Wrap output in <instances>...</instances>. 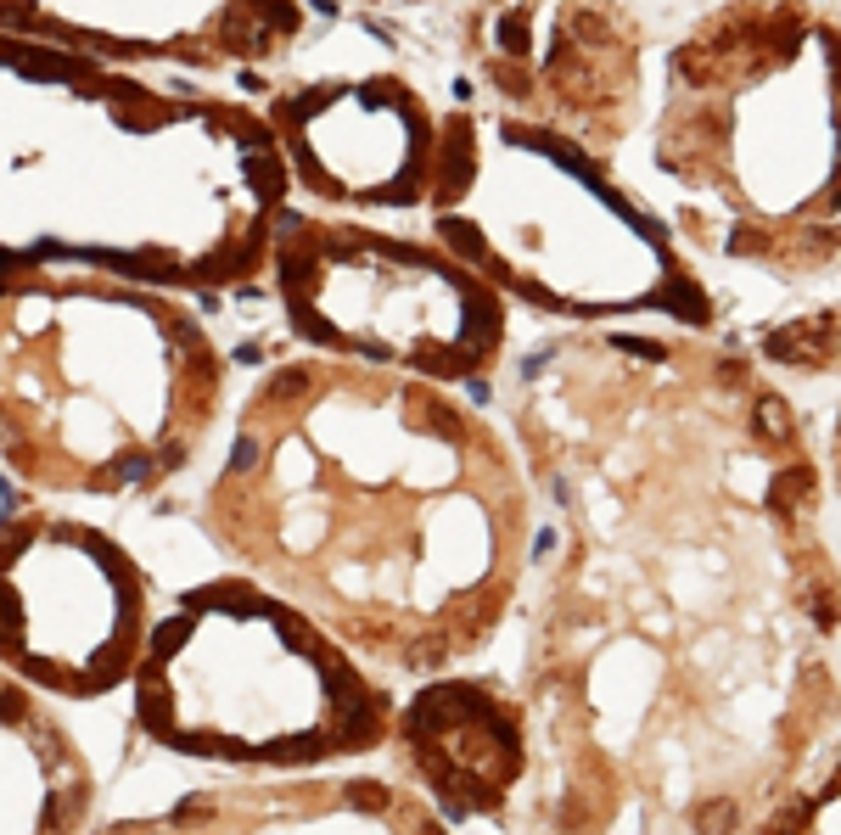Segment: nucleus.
<instances>
[{"label":"nucleus","instance_id":"1","mask_svg":"<svg viewBox=\"0 0 841 835\" xmlns=\"http://www.w3.org/2000/svg\"><path fill=\"white\" fill-rule=\"evenodd\" d=\"M483 443L421 382L292 359L247 387L202 533L337 645L432 673L488 628Z\"/></svg>","mask_w":841,"mask_h":835},{"label":"nucleus","instance_id":"2","mask_svg":"<svg viewBox=\"0 0 841 835\" xmlns=\"http://www.w3.org/2000/svg\"><path fill=\"white\" fill-rule=\"evenodd\" d=\"M286 157L258 107L0 34V275L225 292L270 264Z\"/></svg>","mask_w":841,"mask_h":835},{"label":"nucleus","instance_id":"3","mask_svg":"<svg viewBox=\"0 0 841 835\" xmlns=\"http://www.w3.org/2000/svg\"><path fill=\"white\" fill-rule=\"evenodd\" d=\"M225 354L174 292L85 269L0 275V466L57 499L169 488L214 438Z\"/></svg>","mask_w":841,"mask_h":835},{"label":"nucleus","instance_id":"4","mask_svg":"<svg viewBox=\"0 0 841 835\" xmlns=\"http://www.w3.org/2000/svg\"><path fill=\"white\" fill-rule=\"evenodd\" d=\"M129 723L186 763L298 774L382 746L393 701L292 600L258 578H208L152 623Z\"/></svg>","mask_w":841,"mask_h":835},{"label":"nucleus","instance_id":"5","mask_svg":"<svg viewBox=\"0 0 841 835\" xmlns=\"http://www.w3.org/2000/svg\"><path fill=\"white\" fill-rule=\"evenodd\" d=\"M270 269L292 331L320 354L421 376H471L488 359V303L415 241L343 219H281Z\"/></svg>","mask_w":841,"mask_h":835},{"label":"nucleus","instance_id":"6","mask_svg":"<svg viewBox=\"0 0 841 835\" xmlns=\"http://www.w3.org/2000/svg\"><path fill=\"white\" fill-rule=\"evenodd\" d=\"M152 623V583L118 533L68 510L0 522V667L45 701L124 690Z\"/></svg>","mask_w":841,"mask_h":835},{"label":"nucleus","instance_id":"7","mask_svg":"<svg viewBox=\"0 0 841 835\" xmlns=\"http://www.w3.org/2000/svg\"><path fill=\"white\" fill-rule=\"evenodd\" d=\"M275 146L286 174L320 202L410 208L432 191L438 129L399 79H314L270 96Z\"/></svg>","mask_w":841,"mask_h":835},{"label":"nucleus","instance_id":"8","mask_svg":"<svg viewBox=\"0 0 841 835\" xmlns=\"http://www.w3.org/2000/svg\"><path fill=\"white\" fill-rule=\"evenodd\" d=\"M0 34L101 68H253L303 34V6L275 0H0Z\"/></svg>","mask_w":841,"mask_h":835},{"label":"nucleus","instance_id":"9","mask_svg":"<svg viewBox=\"0 0 841 835\" xmlns=\"http://www.w3.org/2000/svg\"><path fill=\"white\" fill-rule=\"evenodd\" d=\"M96 835H443V824L387 779H275L197 785L152 813L101 819Z\"/></svg>","mask_w":841,"mask_h":835},{"label":"nucleus","instance_id":"10","mask_svg":"<svg viewBox=\"0 0 841 835\" xmlns=\"http://www.w3.org/2000/svg\"><path fill=\"white\" fill-rule=\"evenodd\" d=\"M96 802L85 740L0 667V835H96Z\"/></svg>","mask_w":841,"mask_h":835},{"label":"nucleus","instance_id":"11","mask_svg":"<svg viewBox=\"0 0 841 835\" xmlns=\"http://www.w3.org/2000/svg\"><path fill=\"white\" fill-rule=\"evenodd\" d=\"M696 830L701 835H729L735 830V802H724V796H718V802H701L696 807Z\"/></svg>","mask_w":841,"mask_h":835},{"label":"nucleus","instance_id":"12","mask_svg":"<svg viewBox=\"0 0 841 835\" xmlns=\"http://www.w3.org/2000/svg\"><path fill=\"white\" fill-rule=\"evenodd\" d=\"M757 426H763L769 438H785V432H791V421H785V404H780V398H757Z\"/></svg>","mask_w":841,"mask_h":835}]
</instances>
